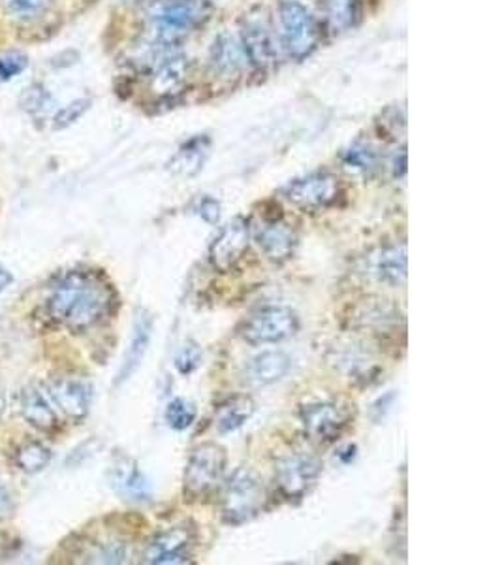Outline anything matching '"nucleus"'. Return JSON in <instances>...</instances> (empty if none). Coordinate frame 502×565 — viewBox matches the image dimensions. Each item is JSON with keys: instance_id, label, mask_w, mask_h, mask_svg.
<instances>
[{"instance_id": "nucleus-9", "label": "nucleus", "mask_w": 502, "mask_h": 565, "mask_svg": "<svg viewBox=\"0 0 502 565\" xmlns=\"http://www.w3.org/2000/svg\"><path fill=\"white\" fill-rule=\"evenodd\" d=\"M196 533L187 524L167 528L149 541L142 562L149 565L187 564L193 558Z\"/></svg>"}, {"instance_id": "nucleus-13", "label": "nucleus", "mask_w": 502, "mask_h": 565, "mask_svg": "<svg viewBox=\"0 0 502 565\" xmlns=\"http://www.w3.org/2000/svg\"><path fill=\"white\" fill-rule=\"evenodd\" d=\"M47 396L63 415L72 421H84L89 415L92 389L79 379H55L45 387Z\"/></svg>"}, {"instance_id": "nucleus-25", "label": "nucleus", "mask_w": 502, "mask_h": 565, "mask_svg": "<svg viewBox=\"0 0 502 565\" xmlns=\"http://www.w3.org/2000/svg\"><path fill=\"white\" fill-rule=\"evenodd\" d=\"M55 0H4L8 13L18 21H39L52 12Z\"/></svg>"}, {"instance_id": "nucleus-35", "label": "nucleus", "mask_w": 502, "mask_h": 565, "mask_svg": "<svg viewBox=\"0 0 502 565\" xmlns=\"http://www.w3.org/2000/svg\"><path fill=\"white\" fill-rule=\"evenodd\" d=\"M13 275L8 272L7 268L0 264V294L7 291L8 286L12 285Z\"/></svg>"}, {"instance_id": "nucleus-16", "label": "nucleus", "mask_w": 502, "mask_h": 565, "mask_svg": "<svg viewBox=\"0 0 502 565\" xmlns=\"http://www.w3.org/2000/svg\"><path fill=\"white\" fill-rule=\"evenodd\" d=\"M151 334H153V317L148 312L138 313L134 326H132L129 349L124 352L123 365L117 373V384L129 381L130 377L134 376L138 368L142 366L149 344H151Z\"/></svg>"}, {"instance_id": "nucleus-26", "label": "nucleus", "mask_w": 502, "mask_h": 565, "mask_svg": "<svg viewBox=\"0 0 502 565\" xmlns=\"http://www.w3.org/2000/svg\"><path fill=\"white\" fill-rule=\"evenodd\" d=\"M196 415H198V411H196V405L193 402H188L185 398H175L167 403L164 419H166L170 428L175 430V432H183V430L193 426Z\"/></svg>"}, {"instance_id": "nucleus-11", "label": "nucleus", "mask_w": 502, "mask_h": 565, "mask_svg": "<svg viewBox=\"0 0 502 565\" xmlns=\"http://www.w3.org/2000/svg\"><path fill=\"white\" fill-rule=\"evenodd\" d=\"M251 243V227L243 217L222 227L219 236L209 246V262L219 272H230L243 259Z\"/></svg>"}, {"instance_id": "nucleus-21", "label": "nucleus", "mask_w": 502, "mask_h": 565, "mask_svg": "<svg viewBox=\"0 0 502 565\" xmlns=\"http://www.w3.org/2000/svg\"><path fill=\"white\" fill-rule=\"evenodd\" d=\"M406 246L405 243H395L380 251L374 264V272L382 283L390 286H403L406 283Z\"/></svg>"}, {"instance_id": "nucleus-36", "label": "nucleus", "mask_w": 502, "mask_h": 565, "mask_svg": "<svg viewBox=\"0 0 502 565\" xmlns=\"http://www.w3.org/2000/svg\"><path fill=\"white\" fill-rule=\"evenodd\" d=\"M0 415H2V400H0Z\"/></svg>"}, {"instance_id": "nucleus-30", "label": "nucleus", "mask_w": 502, "mask_h": 565, "mask_svg": "<svg viewBox=\"0 0 502 565\" xmlns=\"http://www.w3.org/2000/svg\"><path fill=\"white\" fill-rule=\"evenodd\" d=\"M89 98H79V100H74L70 105L63 106V108L55 113V118H53V129L61 130L70 127V124L76 123L79 118H84L85 111L89 110Z\"/></svg>"}, {"instance_id": "nucleus-17", "label": "nucleus", "mask_w": 502, "mask_h": 565, "mask_svg": "<svg viewBox=\"0 0 502 565\" xmlns=\"http://www.w3.org/2000/svg\"><path fill=\"white\" fill-rule=\"evenodd\" d=\"M21 413L25 416L26 423L34 428L50 434L58 428V415L47 392L39 387H29L21 396Z\"/></svg>"}, {"instance_id": "nucleus-10", "label": "nucleus", "mask_w": 502, "mask_h": 565, "mask_svg": "<svg viewBox=\"0 0 502 565\" xmlns=\"http://www.w3.org/2000/svg\"><path fill=\"white\" fill-rule=\"evenodd\" d=\"M320 474H323V461L316 456L302 455V453L288 456L279 464L277 475H275L279 492L286 500H299L315 487Z\"/></svg>"}, {"instance_id": "nucleus-14", "label": "nucleus", "mask_w": 502, "mask_h": 565, "mask_svg": "<svg viewBox=\"0 0 502 565\" xmlns=\"http://www.w3.org/2000/svg\"><path fill=\"white\" fill-rule=\"evenodd\" d=\"M241 46L245 52L247 61L257 68H268L277 59V47L273 42L270 26L265 25L264 18H245L241 26Z\"/></svg>"}, {"instance_id": "nucleus-2", "label": "nucleus", "mask_w": 502, "mask_h": 565, "mask_svg": "<svg viewBox=\"0 0 502 565\" xmlns=\"http://www.w3.org/2000/svg\"><path fill=\"white\" fill-rule=\"evenodd\" d=\"M209 0H162L151 13L155 39L161 46H175L194 29L211 18Z\"/></svg>"}, {"instance_id": "nucleus-29", "label": "nucleus", "mask_w": 502, "mask_h": 565, "mask_svg": "<svg viewBox=\"0 0 502 565\" xmlns=\"http://www.w3.org/2000/svg\"><path fill=\"white\" fill-rule=\"evenodd\" d=\"M342 163L356 172H371L376 169V153L368 145H352L350 150L345 151Z\"/></svg>"}, {"instance_id": "nucleus-15", "label": "nucleus", "mask_w": 502, "mask_h": 565, "mask_svg": "<svg viewBox=\"0 0 502 565\" xmlns=\"http://www.w3.org/2000/svg\"><path fill=\"white\" fill-rule=\"evenodd\" d=\"M110 485L117 495L132 503H145V501H151V496H153L148 477L143 475L138 461L132 460L130 456H119L113 461Z\"/></svg>"}, {"instance_id": "nucleus-7", "label": "nucleus", "mask_w": 502, "mask_h": 565, "mask_svg": "<svg viewBox=\"0 0 502 565\" xmlns=\"http://www.w3.org/2000/svg\"><path fill=\"white\" fill-rule=\"evenodd\" d=\"M299 330V318L291 307L268 306L252 313L239 326V336L251 345L279 344Z\"/></svg>"}, {"instance_id": "nucleus-28", "label": "nucleus", "mask_w": 502, "mask_h": 565, "mask_svg": "<svg viewBox=\"0 0 502 565\" xmlns=\"http://www.w3.org/2000/svg\"><path fill=\"white\" fill-rule=\"evenodd\" d=\"M129 559V548L123 541H103L98 543L95 553L90 554V562L97 564H124Z\"/></svg>"}, {"instance_id": "nucleus-4", "label": "nucleus", "mask_w": 502, "mask_h": 565, "mask_svg": "<svg viewBox=\"0 0 502 565\" xmlns=\"http://www.w3.org/2000/svg\"><path fill=\"white\" fill-rule=\"evenodd\" d=\"M228 455L219 443H204L188 456L183 474L185 500H204L222 485Z\"/></svg>"}, {"instance_id": "nucleus-3", "label": "nucleus", "mask_w": 502, "mask_h": 565, "mask_svg": "<svg viewBox=\"0 0 502 565\" xmlns=\"http://www.w3.org/2000/svg\"><path fill=\"white\" fill-rule=\"evenodd\" d=\"M265 503V488L252 469L239 468L226 481L220 514L228 526H241L257 519Z\"/></svg>"}, {"instance_id": "nucleus-32", "label": "nucleus", "mask_w": 502, "mask_h": 565, "mask_svg": "<svg viewBox=\"0 0 502 565\" xmlns=\"http://www.w3.org/2000/svg\"><path fill=\"white\" fill-rule=\"evenodd\" d=\"M29 66L25 53L8 52L0 55V84H7L10 79L20 76Z\"/></svg>"}, {"instance_id": "nucleus-6", "label": "nucleus", "mask_w": 502, "mask_h": 565, "mask_svg": "<svg viewBox=\"0 0 502 565\" xmlns=\"http://www.w3.org/2000/svg\"><path fill=\"white\" fill-rule=\"evenodd\" d=\"M354 405L345 400H310L299 408V419L303 428L313 439L320 443H331L341 436L352 423Z\"/></svg>"}, {"instance_id": "nucleus-22", "label": "nucleus", "mask_w": 502, "mask_h": 565, "mask_svg": "<svg viewBox=\"0 0 502 565\" xmlns=\"http://www.w3.org/2000/svg\"><path fill=\"white\" fill-rule=\"evenodd\" d=\"M361 0H323V12L334 33H347L361 20Z\"/></svg>"}, {"instance_id": "nucleus-33", "label": "nucleus", "mask_w": 502, "mask_h": 565, "mask_svg": "<svg viewBox=\"0 0 502 565\" xmlns=\"http://www.w3.org/2000/svg\"><path fill=\"white\" fill-rule=\"evenodd\" d=\"M194 214L200 215L209 225H217L220 219V202L212 196H200L194 204Z\"/></svg>"}, {"instance_id": "nucleus-1", "label": "nucleus", "mask_w": 502, "mask_h": 565, "mask_svg": "<svg viewBox=\"0 0 502 565\" xmlns=\"http://www.w3.org/2000/svg\"><path fill=\"white\" fill-rule=\"evenodd\" d=\"M113 306V289L90 270H72L52 286L47 315L70 332H85L102 323Z\"/></svg>"}, {"instance_id": "nucleus-8", "label": "nucleus", "mask_w": 502, "mask_h": 565, "mask_svg": "<svg viewBox=\"0 0 502 565\" xmlns=\"http://www.w3.org/2000/svg\"><path fill=\"white\" fill-rule=\"evenodd\" d=\"M339 193H341L339 180L326 170L296 177L283 188L284 198L303 209L328 208L337 200Z\"/></svg>"}, {"instance_id": "nucleus-19", "label": "nucleus", "mask_w": 502, "mask_h": 565, "mask_svg": "<svg viewBox=\"0 0 502 565\" xmlns=\"http://www.w3.org/2000/svg\"><path fill=\"white\" fill-rule=\"evenodd\" d=\"M292 368V358L284 351H264L247 365V377L254 384H273L281 381Z\"/></svg>"}, {"instance_id": "nucleus-34", "label": "nucleus", "mask_w": 502, "mask_h": 565, "mask_svg": "<svg viewBox=\"0 0 502 565\" xmlns=\"http://www.w3.org/2000/svg\"><path fill=\"white\" fill-rule=\"evenodd\" d=\"M10 509H12L10 495H8L7 488L0 485V519H2V517H7V514L10 513Z\"/></svg>"}, {"instance_id": "nucleus-18", "label": "nucleus", "mask_w": 502, "mask_h": 565, "mask_svg": "<svg viewBox=\"0 0 502 565\" xmlns=\"http://www.w3.org/2000/svg\"><path fill=\"white\" fill-rule=\"evenodd\" d=\"M211 150V140L207 137H194L183 143L177 153L167 163V170L177 177H193L204 169Z\"/></svg>"}, {"instance_id": "nucleus-23", "label": "nucleus", "mask_w": 502, "mask_h": 565, "mask_svg": "<svg viewBox=\"0 0 502 565\" xmlns=\"http://www.w3.org/2000/svg\"><path fill=\"white\" fill-rule=\"evenodd\" d=\"M257 411V403L251 396H233L228 402L222 403L217 416V430L219 434H232L241 428L243 424L251 421V416Z\"/></svg>"}, {"instance_id": "nucleus-20", "label": "nucleus", "mask_w": 502, "mask_h": 565, "mask_svg": "<svg viewBox=\"0 0 502 565\" xmlns=\"http://www.w3.org/2000/svg\"><path fill=\"white\" fill-rule=\"evenodd\" d=\"M247 55L238 39L230 34H220L211 47V65L215 70L225 76H236L245 68Z\"/></svg>"}, {"instance_id": "nucleus-27", "label": "nucleus", "mask_w": 502, "mask_h": 565, "mask_svg": "<svg viewBox=\"0 0 502 565\" xmlns=\"http://www.w3.org/2000/svg\"><path fill=\"white\" fill-rule=\"evenodd\" d=\"M53 98L47 89H45L44 85L34 84L29 85L23 89L20 97V105L23 110L29 111L31 116H40V113H45V111L50 110V106H52Z\"/></svg>"}, {"instance_id": "nucleus-31", "label": "nucleus", "mask_w": 502, "mask_h": 565, "mask_svg": "<svg viewBox=\"0 0 502 565\" xmlns=\"http://www.w3.org/2000/svg\"><path fill=\"white\" fill-rule=\"evenodd\" d=\"M200 345L194 344V341H187V344L181 347V351L177 352V357H175V368H177L181 376H190V373H194V371L200 368Z\"/></svg>"}, {"instance_id": "nucleus-5", "label": "nucleus", "mask_w": 502, "mask_h": 565, "mask_svg": "<svg viewBox=\"0 0 502 565\" xmlns=\"http://www.w3.org/2000/svg\"><path fill=\"white\" fill-rule=\"evenodd\" d=\"M279 33L284 52L292 59L302 61L315 52L320 42V29L309 10L297 0H283L279 4Z\"/></svg>"}, {"instance_id": "nucleus-24", "label": "nucleus", "mask_w": 502, "mask_h": 565, "mask_svg": "<svg viewBox=\"0 0 502 565\" xmlns=\"http://www.w3.org/2000/svg\"><path fill=\"white\" fill-rule=\"evenodd\" d=\"M52 461V450L42 443L29 442L15 453V464L25 474H40Z\"/></svg>"}, {"instance_id": "nucleus-12", "label": "nucleus", "mask_w": 502, "mask_h": 565, "mask_svg": "<svg viewBox=\"0 0 502 565\" xmlns=\"http://www.w3.org/2000/svg\"><path fill=\"white\" fill-rule=\"evenodd\" d=\"M252 236L260 251L273 262L292 259L299 243L296 230L283 219H265L254 227Z\"/></svg>"}]
</instances>
